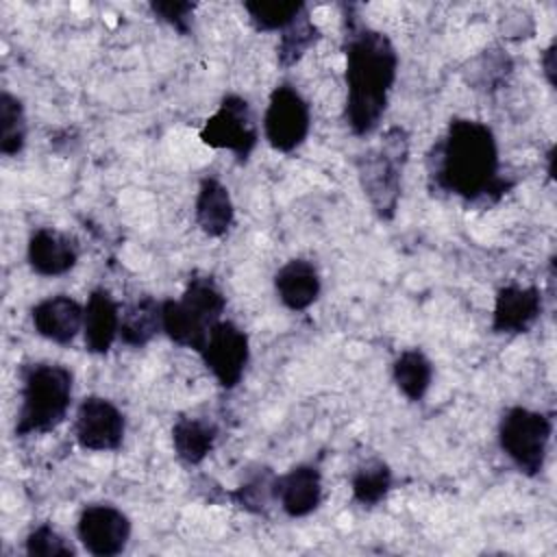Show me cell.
I'll use <instances>...</instances> for the list:
<instances>
[{
    "label": "cell",
    "instance_id": "cell-1",
    "mask_svg": "<svg viewBox=\"0 0 557 557\" xmlns=\"http://www.w3.org/2000/svg\"><path fill=\"white\" fill-rule=\"evenodd\" d=\"M431 189L466 202H498L513 181L500 176L498 144L492 128L479 120L455 117L426 154Z\"/></svg>",
    "mask_w": 557,
    "mask_h": 557
},
{
    "label": "cell",
    "instance_id": "cell-2",
    "mask_svg": "<svg viewBox=\"0 0 557 557\" xmlns=\"http://www.w3.org/2000/svg\"><path fill=\"white\" fill-rule=\"evenodd\" d=\"M344 57H346V124L359 137L370 135L383 120L389 91L398 72V54L389 37L370 28L344 4Z\"/></svg>",
    "mask_w": 557,
    "mask_h": 557
},
{
    "label": "cell",
    "instance_id": "cell-3",
    "mask_svg": "<svg viewBox=\"0 0 557 557\" xmlns=\"http://www.w3.org/2000/svg\"><path fill=\"white\" fill-rule=\"evenodd\" d=\"M74 374L63 363H28L22 368L15 435L28 437L57 429L72 405Z\"/></svg>",
    "mask_w": 557,
    "mask_h": 557
},
{
    "label": "cell",
    "instance_id": "cell-4",
    "mask_svg": "<svg viewBox=\"0 0 557 557\" xmlns=\"http://www.w3.org/2000/svg\"><path fill=\"white\" fill-rule=\"evenodd\" d=\"M409 154V135L400 126H392L376 148L366 150L357 157L359 185L381 220H392L396 215L400 198L403 168Z\"/></svg>",
    "mask_w": 557,
    "mask_h": 557
},
{
    "label": "cell",
    "instance_id": "cell-5",
    "mask_svg": "<svg viewBox=\"0 0 557 557\" xmlns=\"http://www.w3.org/2000/svg\"><path fill=\"white\" fill-rule=\"evenodd\" d=\"M550 435V418L527 407H509L498 422V444L503 453L527 476H537L544 470Z\"/></svg>",
    "mask_w": 557,
    "mask_h": 557
},
{
    "label": "cell",
    "instance_id": "cell-6",
    "mask_svg": "<svg viewBox=\"0 0 557 557\" xmlns=\"http://www.w3.org/2000/svg\"><path fill=\"white\" fill-rule=\"evenodd\" d=\"M200 139L211 148L231 150L239 163H246L259 141V128L248 100L235 94L224 96L215 113L200 128Z\"/></svg>",
    "mask_w": 557,
    "mask_h": 557
},
{
    "label": "cell",
    "instance_id": "cell-7",
    "mask_svg": "<svg viewBox=\"0 0 557 557\" xmlns=\"http://www.w3.org/2000/svg\"><path fill=\"white\" fill-rule=\"evenodd\" d=\"M309 126L311 111L302 94L289 83L276 85L263 115V135L268 144L278 152H294L307 139Z\"/></svg>",
    "mask_w": 557,
    "mask_h": 557
},
{
    "label": "cell",
    "instance_id": "cell-8",
    "mask_svg": "<svg viewBox=\"0 0 557 557\" xmlns=\"http://www.w3.org/2000/svg\"><path fill=\"white\" fill-rule=\"evenodd\" d=\"M205 361V366L211 370L220 387L233 389L244 376L248 357H250V344L248 335L231 320H220L205 342V348L198 352Z\"/></svg>",
    "mask_w": 557,
    "mask_h": 557
},
{
    "label": "cell",
    "instance_id": "cell-9",
    "mask_svg": "<svg viewBox=\"0 0 557 557\" xmlns=\"http://www.w3.org/2000/svg\"><path fill=\"white\" fill-rule=\"evenodd\" d=\"M76 533L89 555L115 557L131 540V520L122 509L109 503H96L81 511Z\"/></svg>",
    "mask_w": 557,
    "mask_h": 557
},
{
    "label": "cell",
    "instance_id": "cell-10",
    "mask_svg": "<svg viewBox=\"0 0 557 557\" xmlns=\"http://www.w3.org/2000/svg\"><path fill=\"white\" fill-rule=\"evenodd\" d=\"M126 431L124 413L102 396H87L78 405L74 435L85 450H117Z\"/></svg>",
    "mask_w": 557,
    "mask_h": 557
},
{
    "label": "cell",
    "instance_id": "cell-11",
    "mask_svg": "<svg viewBox=\"0 0 557 557\" xmlns=\"http://www.w3.org/2000/svg\"><path fill=\"white\" fill-rule=\"evenodd\" d=\"M542 313V292L535 285H505L496 292L492 331L518 335L527 333Z\"/></svg>",
    "mask_w": 557,
    "mask_h": 557
},
{
    "label": "cell",
    "instance_id": "cell-12",
    "mask_svg": "<svg viewBox=\"0 0 557 557\" xmlns=\"http://www.w3.org/2000/svg\"><path fill=\"white\" fill-rule=\"evenodd\" d=\"M30 320L41 337L67 346L83 331L85 307L65 294H57L39 300L30 309Z\"/></svg>",
    "mask_w": 557,
    "mask_h": 557
},
{
    "label": "cell",
    "instance_id": "cell-13",
    "mask_svg": "<svg viewBox=\"0 0 557 557\" xmlns=\"http://www.w3.org/2000/svg\"><path fill=\"white\" fill-rule=\"evenodd\" d=\"M26 259L35 274L61 276L76 265L78 244L74 237H70L57 228L41 226L28 239Z\"/></svg>",
    "mask_w": 557,
    "mask_h": 557
},
{
    "label": "cell",
    "instance_id": "cell-14",
    "mask_svg": "<svg viewBox=\"0 0 557 557\" xmlns=\"http://www.w3.org/2000/svg\"><path fill=\"white\" fill-rule=\"evenodd\" d=\"M274 496L289 518H305L322 503V476L311 463H298L276 474Z\"/></svg>",
    "mask_w": 557,
    "mask_h": 557
},
{
    "label": "cell",
    "instance_id": "cell-15",
    "mask_svg": "<svg viewBox=\"0 0 557 557\" xmlns=\"http://www.w3.org/2000/svg\"><path fill=\"white\" fill-rule=\"evenodd\" d=\"M120 305L109 289L98 287L89 294L85 305L83 337L85 348L94 355H104L111 350L115 337H120Z\"/></svg>",
    "mask_w": 557,
    "mask_h": 557
},
{
    "label": "cell",
    "instance_id": "cell-16",
    "mask_svg": "<svg viewBox=\"0 0 557 557\" xmlns=\"http://www.w3.org/2000/svg\"><path fill=\"white\" fill-rule=\"evenodd\" d=\"M274 289L278 300L292 311H305L311 307L320 292L322 281L318 268L307 259H289L274 274Z\"/></svg>",
    "mask_w": 557,
    "mask_h": 557
},
{
    "label": "cell",
    "instance_id": "cell-17",
    "mask_svg": "<svg viewBox=\"0 0 557 557\" xmlns=\"http://www.w3.org/2000/svg\"><path fill=\"white\" fill-rule=\"evenodd\" d=\"M196 224L209 237H222L233 226L235 207L228 189L218 178H202L196 196Z\"/></svg>",
    "mask_w": 557,
    "mask_h": 557
},
{
    "label": "cell",
    "instance_id": "cell-18",
    "mask_svg": "<svg viewBox=\"0 0 557 557\" xmlns=\"http://www.w3.org/2000/svg\"><path fill=\"white\" fill-rule=\"evenodd\" d=\"M218 426L202 418H178L172 426V446L181 461L198 466L215 446Z\"/></svg>",
    "mask_w": 557,
    "mask_h": 557
},
{
    "label": "cell",
    "instance_id": "cell-19",
    "mask_svg": "<svg viewBox=\"0 0 557 557\" xmlns=\"http://www.w3.org/2000/svg\"><path fill=\"white\" fill-rule=\"evenodd\" d=\"M161 329V302L144 296L122 309L120 339L131 348L146 346Z\"/></svg>",
    "mask_w": 557,
    "mask_h": 557
},
{
    "label": "cell",
    "instance_id": "cell-20",
    "mask_svg": "<svg viewBox=\"0 0 557 557\" xmlns=\"http://www.w3.org/2000/svg\"><path fill=\"white\" fill-rule=\"evenodd\" d=\"M181 302L194 315V320L207 331H211L222 320V313L226 309V298L211 276L189 278L181 296Z\"/></svg>",
    "mask_w": 557,
    "mask_h": 557
},
{
    "label": "cell",
    "instance_id": "cell-21",
    "mask_svg": "<svg viewBox=\"0 0 557 557\" xmlns=\"http://www.w3.org/2000/svg\"><path fill=\"white\" fill-rule=\"evenodd\" d=\"M392 376L400 394L418 403L431 387L433 363L420 348H407L396 357L392 366Z\"/></svg>",
    "mask_w": 557,
    "mask_h": 557
},
{
    "label": "cell",
    "instance_id": "cell-22",
    "mask_svg": "<svg viewBox=\"0 0 557 557\" xmlns=\"http://www.w3.org/2000/svg\"><path fill=\"white\" fill-rule=\"evenodd\" d=\"M161 329L176 346L191 348L196 352L205 348V342L209 337V331L194 320L185 305L172 298L161 302Z\"/></svg>",
    "mask_w": 557,
    "mask_h": 557
},
{
    "label": "cell",
    "instance_id": "cell-23",
    "mask_svg": "<svg viewBox=\"0 0 557 557\" xmlns=\"http://www.w3.org/2000/svg\"><path fill=\"white\" fill-rule=\"evenodd\" d=\"M350 490H352V498L363 505V507H374L381 500H385V496L392 490V470L383 459H368L363 461L352 479H350Z\"/></svg>",
    "mask_w": 557,
    "mask_h": 557
},
{
    "label": "cell",
    "instance_id": "cell-24",
    "mask_svg": "<svg viewBox=\"0 0 557 557\" xmlns=\"http://www.w3.org/2000/svg\"><path fill=\"white\" fill-rule=\"evenodd\" d=\"M320 39V28L311 22L309 11L305 9L287 28L281 30L278 46H276V61L283 70H289L298 63L305 52L315 46Z\"/></svg>",
    "mask_w": 557,
    "mask_h": 557
},
{
    "label": "cell",
    "instance_id": "cell-25",
    "mask_svg": "<svg viewBox=\"0 0 557 557\" xmlns=\"http://www.w3.org/2000/svg\"><path fill=\"white\" fill-rule=\"evenodd\" d=\"M244 9L257 30H263V33L278 30L281 33L307 9V4L302 0H274V2L248 0V2H244Z\"/></svg>",
    "mask_w": 557,
    "mask_h": 557
},
{
    "label": "cell",
    "instance_id": "cell-26",
    "mask_svg": "<svg viewBox=\"0 0 557 557\" xmlns=\"http://www.w3.org/2000/svg\"><path fill=\"white\" fill-rule=\"evenodd\" d=\"M26 146V113L17 96L0 94V152L15 157Z\"/></svg>",
    "mask_w": 557,
    "mask_h": 557
},
{
    "label": "cell",
    "instance_id": "cell-27",
    "mask_svg": "<svg viewBox=\"0 0 557 557\" xmlns=\"http://www.w3.org/2000/svg\"><path fill=\"white\" fill-rule=\"evenodd\" d=\"M274 481H276V474L272 472V468L263 466V468H257L242 485H237L233 492H228V496L244 511L263 516V513H268L270 503L276 500Z\"/></svg>",
    "mask_w": 557,
    "mask_h": 557
},
{
    "label": "cell",
    "instance_id": "cell-28",
    "mask_svg": "<svg viewBox=\"0 0 557 557\" xmlns=\"http://www.w3.org/2000/svg\"><path fill=\"white\" fill-rule=\"evenodd\" d=\"M24 550L30 557H74L72 544L48 522L35 527L24 542Z\"/></svg>",
    "mask_w": 557,
    "mask_h": 557
},
{
    "label": "cell",
    "instance_id": "cell-29",
    "mask_svg": "<svg viewBox=\"0 0 557 557\" xmlns=\"http://www.w3.org/2000/svg\"><path fill=\"white\" fill-rule=\"evenodd\" d=\"M196 4L183 0H154L150 2V11L165 24H170L181 35H189L191 28V13Z\"/></svg>",
    "mask_w": 557,
    "mask_h": 557
},
{
    "label": "cell",
    "instance_id": "cell-30",
    "mask_svg": "<svg viewBox=\"0 0 557 557\" xmlns=\"http://www.w3.org/2000/svg\"><path fill=\"white\" fill-rule=\"evenodd\" d=\"M542 67L550 85H555V41L544 50L542 54Z\"/></svg>",
    "mask_w": 557,
    "mask_h": 557
}]
</instances>
